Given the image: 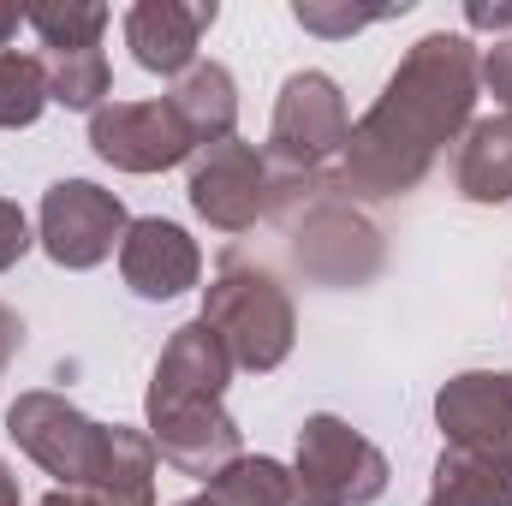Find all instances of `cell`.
Wrapping results in <instances>:
<instances>
[{
	"label": "cell",
	"instance_id": "1",
	"mask_svg": "<svg viewBox=\"0 0 512 506\" xmlns=\"http://www.w3.org/2000/svg\"><path fill=\"white\" fill-rule=\"evenodd\" d=\"M477 108V42L465 30H429L405 48L382 96L352 120L340 149V191L405 197L429 179L441 149L465 137Z\"/></svg>",
	"mask_w": 512,
	"mask_h": 506
},
{
	"label": "cell",
	"instance_id": "2",
	"mask_svg": "<svg viewBox=\"0 0 512 506\" xmlns=\"http://www.w3.org/2000/svg\"><path fill=\"white\" fill-rule=\"evenodd\" d=\"M227 387H233V358L221 334L203 316L179 322L143 393V423H149L161 465H173L179 477L215 483L227 465L245 459V435L227 411Z\"/></svg>",
	"mask_w": 512,
	"mask_h": 506
},
{
	"label": "cell",
	"instance_id": "3",
	"mask_svg": "<svg viewBox=\"0 0 512 506\" xmlns=\"http://www.w3.org/2000/svg\"><path fill=\"white\" fill-rule=\"evenodd\" d=\"M346 137H352L346 90L316 66L292 72L274 96V120H268V143H262L268 203H274V191H316L322 167L346 149Z\"/></svg>",
	"mask_w": 512,
	"mask_h": 506
},
{
	"label": "cell",
	"instance_id": "4",
	"mask_svg": "<svg viewBox=\"0 0 512 506\" xmlns=\"http://www.w3.org/2000/svg\"><path fill=\"white\" fill-rule=\"evenodd\" d=\"M203 322L221 334L233 370H251V376L280 370L298 340L292 292L262 262H245V256H227L215 268V280L203 286Z\"/></svg>",
	"mask_w": 512,
	"mask_h": 506
},
{
	"label": "cell",
	"instance_id": "5",
	"mask_svg": "<svg viewBox=\"0 0 512 506\" xmlns=\"http://www.w3.org/2000/svg\"><path fill=\"white\" fill-rule=\"evenodd\" d=\"M292 506H370L387 489V453L346 417L316 411L298 429L292 453Z\"/></svg>",
	"mask_w": 512,
	"mask_h": 506
},
{
	"label": "cell",
	"instance_id": "6",
	"mask_svg": "<svg viewBox=\"0 0 512 506\" xmlns=\"http://www.w3.org/2000/svg\"><path fill=\"white\" fill-rule=\"evenodd\" d=\"M6 435L30 465L54 477V489H90L108 459V423L84 417L66 393H48V387H30L6 405Z\"/></svg>",
	"mask_w": 512,
	"mask_h": 506
},
{
	"label": "cell",
	"instance_id": "7",
	"mask_svg": "<svg viewBox=\"0 0 512 506\" xmlns=\"http://www.w3.org/2000/svg\"><path fill=\"white\" fill-rule=\"evenodd\" d=\"M126 227H131L126 203L96 179H54L42 191V209H36V245L48 251L54 268H72V274L102 268L108 256H120Z\"/></svg>",
	"mask_w": 512,
	"mask_h": 506
},
{
	"label": "cell",
	"instance_id": "8",
	"mask_svg": "<svg viewBox=\"0 0 512 506\" xmlns=\"http://www.w3.org/2000/svg\"><path fill=\"white\" fill-rule=\"evenodd\" d=\"M286 245L316 286H370L382 274V233L346 197H316L304 221L286 227Z\"/></svg>",
	"mask_w": 512,
	"mask_h": 506
},
{
	"label": "cell",
	"instance_id": "9",
	"mask_svg": "<svg viewBox=\"0 0 512 506\" xmlns=\"http://www.w3.org/2000/svg\"><path fill=\"white\" fill-rule=\"evenodd\" d=\"M185 197L197 209V221H209L215 233H251L256 221L268 215V167L262 149L245 137L209 143L191 155V179Z\"/></svg>",
	"mask_w": 512,
	"mask_h": 506
},
{
	"label": "cell",
	"instance_id": "10",
	"mask_svg": "<svg viewBox=\"0 0 512 506\" xmlns=\"http://www.w3.org/2000/svg\"><path fill=\"white\" fill-rule=\"evenodd\" d=\"M90 149L114 173H167V167L197 155L191 131L173 114L167 96H155V102H102L90 114Z\"/></svg>",
	"mask_w": 512,
	"mask_h": 506
},
{
	"label": "cell",
	"instance_id": "11",
	"mask_svg": "<svg viewBox=\"0 0 512 506\" xmlns=\"http://www.w3.org/2000/svg\"><path fill=\"white\" fill-rule=\"evenodd\" d=\"M221 6L215 0H137L126 6L120 30H126V48L131 60L155 78H185L203 54V36L215 30Z\"/></svg>",
	"mask_w": 512,
	"mask_h": 506
},
{
	"label": "cell",
	"instance_id": "12",
	"mask_svg": "<svg viewBox=\"0 0 512 506\" xmlns=\"http://www.w3.org/2000/svg\"><path fill=\"white\" fill-rule=\"evenodd\" d=\"M435 423L447 447H477L512 459V370H465L435 393Z\"/></svg>",
	"mask_w": 512,
	"mask_h": 506
},
{
	"label": "cell",
	"instance_id": "13",
	"mask_svg": "<svg viewBox=\"0 0 512 506\" xmlns=\"http://www.w3.org/2000/svg\"><path fill=\"white\" fill-rule=\"evenodd\" d=\"M120 280H126L137 298L149 304H167L179 292H191L203 280V251L197 239L167 221V215H143L126 227V245H120Z\"/></svg>",
	"mask_w": 512,
	"mask_h": 506
},
{
	"label": "cell",
	"instance_id": "14",
	"mask_svg": "<svg viewBox=\"0 0 512 506\" xmlns=\"http://www.w3.org/2000/svg\"><path fill=\"white\" fill-rule=\"evenodd\" d=\"M167 102H173V114L185 120V131H191L197 149L239 137V78H233L221 60H197L185 78H173Z\"/></svg>",
	"mask_w": 512,
	"mask_h": 506
},
{
	"label": "cell",
	"instance_id": "15",
	"mask_svg": "<svg viewBox=\"0 0 512 506\" xmlns=\"http://www.w3.org/2000/svg\"><path fill=\"white\" fill-rule=\"evenodd\" d=\"M453 185L465 203H512V114L471 120L459 161H453Z\"/></svg>",
	"mask_w": 512,
	"mask_h": 506
},
{
	"label": "cell",
	"instance_id": "16",
	"mask_svg": "<svg viewBox=\"0 0 512 506\" xmlns=\"http://www.w3.org/2000/svg\"><path fill=\"white\" fill-rule=\"evenodd\" d=\"M155 441L149 429H126V423H108V459L90 483V495L102 506H155Z\"/></svg>",
	"mask_w": 512,
	"mask_h": 506
},
{
	"label": "cell",
	"instance_id": "17",
	"mask_svg": "<svg viewBox=\"0 0 512 506\" xmlns=\"http://www.w3.org/2000/svg\"><path fill=\"white\" fill-rule=\"evenodd\" d=\"M435 506H512V459L477 447H441L435 459Z\"/></svg>",
	"mask_w": 512,
	"mask_h": 506
},
{
	"label": "cell",
	"instance_id": "18",
	"mask_svg": "<svg viewBox=\"0 0 512 506\" xmlns=\"http://www.w3.org/2000/svg\"><path fill=\"white\" fill-rule=\"evenodd\" d=\"M292 465L245 453L239 465H227L215 483H203V506H292Z\"/></svg>",
	"mask_w": 512,
	"mask_h": 506
},
{
	"label": "cell",
	"instance_id": "19",
	"mask_svg": "<svg viewBox=\"0 0 512 506\" xmlns=\"http://www.w3.org/2000/svg\"><path fill=\"white\" fill-rule=\"evenodd\" d=\"M42 72H48V96L72 114H96L114 90V66L102 48H60V54H42Z\"/></svg>",
	"mask_w": 512,
	"mask_h": 506
},
{
	"label": "cell",
	"instance_id": "20",
	"mask_svg": "<svg viewBox=\"0 0 512 506\" xmlns=\"http://www.w3.org/2000/svg\"><path fill=\"white\" fill-rule=\"evenodd\" d=\"M24 24L36 30L42 54H60V48H102L108 24H114V6H96V0H42V6H24Z\"/></svg>",
	"mask_w": 512,
	"mask_h": 506
},
{
	"label": "cell",
	"instance_id": "21",
	"mask_svg": "<svg viewBox=\"0 0 512 506\" xmlns=\"http://www.w3.org/2000/svg\"><path fill=\"white\" fill-rule=\"evenodd\" d=\"M48 72H42V54H18V48H0V131H30L48 108Z\"/></svg>",
	"mask_w": 512,
	"mask_h": 506
},
{
	"label": "cell",
	"instance_id": "22",
	"mask_svg": "<svg viewBox=\"0 0 512 506\" xmlns=\"http://www.w3.org/2000/svg\"><path fill=\"white\" fill-rule=\"evenodd\" d=\"M399 12H411V0H393V6H358V0H292V18H298L310 36H322V42L358 36V30L387 24V18H399Z\"/></svg>",
	"mask_w": 512,
	"mask_h": 506
},
{
	"label": "cell",
	"instance_id": "23",
	"mask_svg": "<svg viewBox=\"0 0 512 506\" xmlns=\"http://www.w3.org/2000/svg\"><path fill=\"white\" fill-rule=\"evenodd\" d=\"M477 84L501 102V114H512V36H495L489 48H477Z\"/></svg>",
	"mask_w": 512,
	"mask_h": 506
},
{
	"label": "cell",
	"instance_id": "24",
	"mask_svg": "<svg viewBox=\"0 0 512 506\" xmlns=\"http://www.w3.org/2000/svg\"><path fill=\"white\" fill-rule=\"evenodd\" d=\"M36 245V233H30V215L12 203V197H0V274L6 268H18V256Z\"/></svg>",
	"mask_w": 512,
	"mask_h": 506
},
{
	"label": "cell",
	"instance_id": "25",
	"mask_svg": "<svg viewBox=\"0 0 512 506\" xmlns=\"http://www.w3.org/2000/svg\"><path fill=\"white\" fill-rule=\"evenodd\" d=\"M465 24L489 36H512V0H465Z\"/></svg>",
	"mask_w": 512,
	"mask_h": 506
},
{
	"label": "cell",
	"instance_id": "26",
	"mask_svg": "<svg viewBox=\"0 0 512 506\" xmlns=\"http://www.w3.org/2000/svg\"><path fill=\"white\" fill-rule=\"evenodd\" d=\"M18 346H24V316L0 304V370H6L12 358H18Z\"/></svg>",
	"mask_w": 512,
	"mask_h": 506
},
{
	"label": "cell",
	"instance_id": "27",
	"mask_svg": "<svg viewBox=\"0 0 512 506\" xmlns=\"http://www.w3.org/2000/svg\"><path fill=\"white\" fill-rule=\"evenodd\" d=\"M42 506H102V501H96L90 489H48V495H42Z\"/></svg>",
	"mask_w": 512,
	"mask_h": 506
},
{
	"label": "cell",
	"instance_id": "28",
	"mask_svg": "<svg viewBox=\"0 0 512 506\" xmlns=\"http://www.w3.org/2000/svg\"><path fill=\"white\" fill-rule=\"evenodd\" d=\"M0 506H24V489H18V477H12L6 459H0Z\"/></svg>",
	"mask_w": 512,
	"mask_h": 506
},
{
	"label": "cell",
	"instance_id": "29",
	"mask_svg": "<svg viewBox=\"0 0 512 506\" xmlns=\"http://www.w3.org/2000/svg\"><path fill=\"white\" fill-rule=\"evenodd\" d=\"M18 24H24V12H18V6H0V48L18 36Z\"/></svg>",
	"mask_w": 512,
	"mask_h": 506
},
{
	"label": "cell",
	"instance_id": "30",
	"mask_svg": "<svg viewBox=\"0 0 512 506\" xmlns=\"http://www.w3.org/2000/svg\"><path fill=\"white\" fill-rule=\"evenodd\" d=\"M173 506H203V495H191V501H173Z\"/></svg>",
	"mask_w": 512,
	"mask_h": 506
},
{
	"label": "cell",
	"instance_id": "31",
	"mask_svg": "<svg viewBox=\"0 0 512 506\" xmlns=\"http://www.w3.org/2000/svg\"><path fill=\"white\" fill-rule=\"evenodd\" d=\"M423 506H435V501H423Z\"/></svg>",
	"mask_w": 512,
	"mask_h": 506
}]
</instances>
